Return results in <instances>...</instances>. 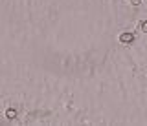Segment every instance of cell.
Instances as JSON below:
<instances>
[{
  "label": "cell",
  "instance_id": "cell-1",
  "mask_svg": "<svg viewBox=\"0 0 147 126\" xmlns=\"http://www.w3.org/2000/svg\"><path fill=\"white\" fill-rule=\"evenodd\" d=\"M132 40H134V35L129 33V31H127V33H121V35H119V42H121V44H131Z\"/></svg>",
  "mask_w": 147,
  "mask_h": 126
},
{
  "label": "cell",
  "instance_id": "cell-3",
  "mask_svg": "<svg viewBox=\"0 0 147 126\" xmlns=\"http://www.w3.org/2000/svg\"><path fill=\"white\" fill-rule=\"evenodd\" d=\"M140 29L144 31V33H147V20H144V22L140 24Z\"/></svg>",
  "mask_w": 147,
  "mask_h": 126
},
{
  "label": "cell",
  "instance_id": "cell-4",
  "mask_svg": "<svg viewBox=\"0 0 147 126\" xmlns=\"http://www.w3.org/2000/svg\"><path fill=\"white\" fill-rule=\"evenodd\" d=\"M131 2L134 4V6H140V4H142V0H131Z\"/></svg>",
  "mask_w": 147,
  "mask_h": 126
},
{
  "label": "cell",
  "instance_id": "cell-2",
  "mask_svg": "<svg viewBox=\"0 0 147 126\" xmlns=\"http://www.w3.org/2000/svg\"><path fill=\"white\" fill-rule=\"evenodd\" d=\"M6 117H7V119H15V117H17V111L13 110V108H9V110L6 111Z\"/></svg>",
  "mask_w": 147,
  "mask_h": 126
}]
</instances>
